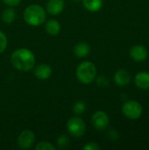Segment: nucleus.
<instances>
[{
  "instance_id": "1",
  "label": "nucleus",
  "mask_w": 149,
  "mask_h": 150,
  "mask_svg": "<svg viewBox=\"0 0 149 150\" xmlns=\"http://www.w3.org/2000/svg\"><path fill=\"white\" fill-rule=\"evenodd\" d=\"M12 66L22 72H27L35 66V56L28 48H18L11 55Z\"/></svg>"
},
{
  "instance_id": "2",
  "label": "nucleus",
  "mask_w": 149,
  "mask_h": 150,
  "mask_svg": "<svg viewBox=\"0 0 149 150\" xmlns=\"http://www.w3.org/2000/svg\"><path fill=\"white\" fill-rule=\"evenodd\" d=\"M23 16L26 24L31 26H39L45 22L47 11L39 4H31L25 9Z\"/></svg>"
},
{
  "instance_id": "3",
  "label": "nucleus",
  "mask_w": 149,
  "mask_h": 150,
  "mask_svg": "<svg viewBox=\"0 0 149 150\" xmlns=\"http://www.w3.org/2000/svg\"><path fill=\"white\" fill-rule=\"evenodd\" d=\"M97 76V68L95 64L89 61L82 62L76 68V79L83 83L89 84L91 83Z\"/></svg>"
},
{
  "instance_id": "4",
  "label": "nucleus",
  "mask_w": 149,
  "mask_h": 150,
  "mask_svg": "<svg viewBox=\"0 0 149 150\" xmlns=\"http://www.w3.org/2000/svg\"><path fill=\"white\" fill-rule=\"evenodd\" d=\"M67 130L71 136L75 138H80L85 133L86 125L83 119L78 116H74L68 120Z\"/></svg>"
},
{
  "instance_id": "5",
  "label": "nucleus",
  "mask_w": 149,
  "mask_h": 150,
  "mask_svg": "<svg viewBox=\"0 0 149 150\" xmlns=\"http://www.w3.org/2000/svg\"><path fill=\"white\" fill-rule=\"evenodd\" d=\"M122 112L126 118L131 120H136L141 117L142 113V107L138 102L134 100H130L126 101L123 105Z\"/></svg>"
},
{
  "instance_id": "6",
  "label": "nucleus",
  "mask_w": 149,
  "mask_h": 150,
  "mask_svg": "<svg viewBox=\"0 0 149 150\" xmlns=\"http://www.w3.org/2000/svg\"><path fill=\"white\" fill-rule=\"evenodd\" d=\"M35 134L32 130L25 129L22 131L17 139V144L21 149H29L34 144Z\"/></svg>"
},
{
  "instance_id": "7",
  "label": "nucleus",
  "mask_w": 149,
  "mask_h": 150,
  "mask_svg": "<svg viewBox=\"0 0 149 150\" xmlns=\"http://www.w3.org/2000/svg\"><path fill=\"white\" fill-rule=\"evenodd\" d=\"M109 117L106 112L103 111L96 112L91 118V124L96 130H105L109 125Z\"/></svg>"
},
{
  "instance_id": "8",
  "label": "nucleus",
  "mask_w": 149,
  "mask_h": 150,
  "mask_svg": "<svg viewBox=\"0 0 149 150\" xmlns=\"http://www.w3.org/2000/svg\"><path fill=\"white\" fill-rule=\"evenodd\" d=\"M64 0H48L47 4L46 11L51 15H58L64 10Z\"/></svg>"
},
{
  "instance_id": "9",
  "label": "nucleus",
  "mask_w": 149,
  "mask_h": 150,
  "mask_svg": "<svg viewBox=\"0 0 149 150\" xmlns=\"http://www.w3.org/2000/svg\"><path fill=\"white\" fill-rule=\"evenodd\" d=\"M130 55L136 62H143L147 59L148 55V52L145 47L141 45H136L131 48Z\"/></svg>"
},
{
  "instance_id": "10",
  "label": "nucleus",
  "mask_w": 149,
  "mask_h": 150,
  "mask_svg": "<svg viewBox=\"0 0 149 150\" xmlns=\"http://www.w3.org/2000/svg\"><path fill=\"white\" fill-rule=\"evenodd\" d=\"M52 68L46 63L39 64L34 69V76L40 80H46L49 78L52 75Z\"/></svg>"
},
{
  "instance_id": "11",
  "label": "nucleus",
  "mask_w": 149,
  "mask_h": 150,
  "mask_svg": "<svg viewBox=\"0 0 149 150\" xmlns=\"http://www.w3.org/2000/svg\"><path fill=\"white\" fill-rule=\"evenodd\" d=\"M131 81V75L126 69H119L114 75V82L119 86H126Z\"/></svg>"
},
{
  "instance_id": "12",
  "label": "nucleus",
  "mask_w": 149,
  "mask_h": 150,
  "mask_svg": "<svg viewBox=\"0 0 149 150\" xmlns=\"http://www.w3.org/2000/svg\"><path fill=\"white\" fill-rule=\"evenodd\" d=\"M134 83L136 86L141 90L149 89V73L148 72H140L135 76Z\"/></svg>"
},
{
  "instance_id": "13",
  "label": "nucleus",
  "mask_w": 149,
  "mask_h": 150,
  "mask_svg": "<svg viewBox=\"0 0 149 150\" xmlns=\"http://www.w3.org/2000/svg\"><path fill=\"white\" fill-rule=\"evenodd\" d=\"M61 29V24L56 19H49L47 21L45 25V30L47 34L51 36H56L60 33Z\"/></svg>"
},
{
  "instance_id": "14",
  "label": "nucleus",
  "mask_w": 149,
  "mask_h": 150,
  "mask_svg": "<svg viewBox=\"0 0 149 150\" xmlns=\"http://www.w3.org/2000/svg\"><path fill=\"white\" fill-rule=\"evenodd\" d=\"M90 53V47L86 42H79L74 47V54L78 58H85Z\"/></svg>"
},
{
  "instance_id": "15",
  "label": "nucleus",
  "mask_w": 149,
  "mask_h": 150,
  "mask_svg": "<svg viewBox=\"0 0 149 150\" xmlns=\"http://www.w3.org/2000/svg\"><path fill=\"white\" fill-rule=\"evenodd\" d=\"M82 2L85 9L91 12L99 11L103 5V0H82Z\"/></svg>"
},
{
  "instance_id": "16",
  "label": "nucleus",
  "mask_w": 149,
  "mask_h": 150,
  "mask_svg": "<svg viewBox=\"0 0 149 150\" xmlns=\"http://www.w3.org/2000/svg\"><path fill=\"white\" fill-rule=\"evenodd\" d=\"M2 19L5 24H11L16 19V11L12 8L5 9L2 13Z\"/></svg>"
},
{
  "instance_id": "17",
  "label": "nucleus",
  "mask_w": 149,
  "mask_h": 150,
  "mask_svg": "<svg viewBox=\"0 0 149 150\" xmlns=\"http://www.w3.org/2000/svg\"><path fill=\"white\" fill-rule=\"evenodd\" d=\"M86 111V105L83 101H77L73 105V112L76 115H81Z\"/></svg>"
},
{
  "instance_id": "18",
  "label": "nucleus",
  "mask_w": 149,
  "mask_h": 150,
  "mask_svg": "<svg viewBox=\"0 0 149 150\" xmlns=\"http://www.w3.org/2000/svg\"><path fill=\"white\" fill-rule=\"evenodd\" d=\"M56 144L60 149L67 148L69 145V138L65 134H61L56 139Z\"/></svg>"
},
{
  "instance_id": "19",
  "label": "nucleus",
  "mask_w": 149,
  "mask_h": 150,
  "mask_svg": "<svg viewBox=\"0 0 149 150\" xmlns=\"http://www.w3.org/2000/svg\"><path fill=\"white\" fill-rule=\"evenodd\" d=\"M55 149L56 148L48 142H40L35 147L36 150H55Z\"/></svg>"
},
{
  "instance_id": "20",
  "label": "nucleus",
  "mask_w": 149,
  "mask_h": 150,
  "mask_svg": "<svg viewBox=\"0 0 149 150\" xmlns=\"http://www.w3.org/2000/svg\"><path fill=\"white\" fill-rule=\"evenodd\" d=\"M7 44H8V40L6 35L2 31H0V54H2L6 49Z\"/></svg>"
},
{
  "instance_id": "21",
  "label": "nucleus",
  "mask_w": 149,
  "mask_h": 150,
  "mask_svg": "<svg viewBox=\"0 0 149 150\" xmlns=\"http://www.w3.org/2000/svg\"><path fill=\"white\" fill-rule=\"evenodd\" d=\"M83 149L84 150H98L100 149V147L95 143V142H89L86 145H84L83 147Z\"/></svg>"
},
{
  "instance_id": "22",
  "label": "nucleus",
  "mask_w": 149,
  "mask_h": 150,
  "mask_svg": "<svg viewBox=\"0 0 149 150\" xmlns=\"http://www.w3.org/2000/svg\"><path fill=\"white\" fill-rule=\"evenodd\" d=\"M6 5L13 7V6H17L20 4L21 0H2Z\"/></svg>"
},
{
  "instance_id": "23",
  "label": "nucleus",
  "mask_w": 149,
  "mask_h": 150,
  "mask_svg": "<svg viewBox=\"0 0 149 150\" xmlns=\"http://www.w3.org/2000/svg\"><path fill=\"white\" fill-rule=\"evenodd\" d=\"M97 84L101 87H105L108 84V80L105 76H99L97 78Z\"/></svg>"
},
{
  "instance_id": "24",
  "label": "nucleus",
  "mask_w": 149,
  "mask_h": 150,
  "mask_svg": "<svg viewBox=\"0 0 149 150\" xmlns=\"http://www.w3.org/2000/svg\"><path fill=\"white\" fill-rule=\"evenodd\" d=\"M74 1H76L77 2V1H82V0H74Z\"/></svg>"
}]
</instances>
